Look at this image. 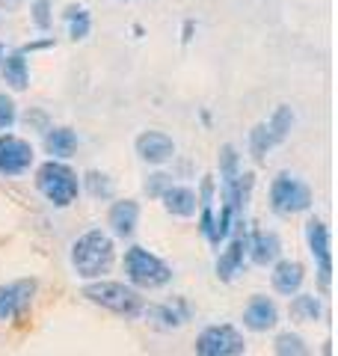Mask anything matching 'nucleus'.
Returning <instances> with one entry per match:
<instances>
[{"label": "nucleus", "mask_w": 338, "mask_h": 356, "mask_svg": "<svg viewBox=\"0 0 338 356\" xmlns=\"http://www.w3.org/2000/svg\"><path fill=\"white\" fill-rule=\"evenodd\" d=\"M116 261V243L104 229H89L72 243V270L77 280H104Z\"/></svg>", "instance_id": "obj_1"}, {"label": "nucleus", "mask_w": 338, "mask_h": 356, "mask_svg": "<svg viewBox=\"0 0 338 356\" xmlns=\"http://www.w3.org/2000/svg\"><path fill=\"white\" fill-rule=\"evenodd\" d=\"M122 270H125L128 285L137 288V291H157V288H166L172 282V267H169L161 255L140 247V243H134V247L125 250V255H122Z\"/></svg>", "instance_id": "obj_2"}, {"label": "nucleus", "mask_w": 338, "mask_h": 356, "mask_svg": "<svg viewBox=\"0 0 338 356\" xmlns=\"http://www.w3.org/2000/svg\"><path fill=\"white\" fill-rule=\"evenodd\" d=\"M83 297L89 300V303H95L101 309L113 312V315L119 318H143L145 312V297L143 291H137V288H131L128 282H113V280H95V282H86L83 285Z\"/></svg>", "instance_id": "obj_3"}, {"label": "nucleus", "mask_w": 338, "mask_h": 356, "mask_svg": "<svg viewBox=\"0 0 338 356\" xmlns=\"http://www.w3.org/2000/svg\"><path fill=\"white\" fill-rule=\"evenodd\" d=\"M36 191L54 208H69L81 196V178L65 161H45L36 166Z\"/></svg>", "instance_id": "obj_4"}, {"label": "nucleus", "mask_w": 338, "mask_h": 356, "mask_svg": "<svg viewBox=\"0 0 338 356\" xmlns=\"http://www.w3.org/2000/svg\"><path fill=\"white\" fill-rule=\"evenodd\" d=\"M314 202L312 187L303 181V178L291 175V172H279L273 181H270V211L279 217H294L309 211Z\"/></svg>", "instance_id": "obj_5"}, {"label": "nucleus", "mask_w": 338, "mask_h": 356, "mask_svg": "<svg viewBox=\"0 0 338 356\" xmlns=\"http://www.w3.org/2000/svg\"><path fill=\"white\" fill-rule=\"evenodd\" d=\"M246 339L234 324H211L196 336V356H243Z\"/></svg>", "instance_id": "obj_6"}, {"label": "nucleus", "mask_w": 338, "mask_h": 356, "mask_svg": "<svg viewBox=\"0 0 338 356\" xmlns=\"http://www.w3.org/2000/svg\"><path fill=\"white\" fill-rule=\"evenodd\" d=\"M36 152L33 143L18 137V134H0V178H21L30 172Z\"/></svg>", "instance_id": "obj_7"}, {"label": "nucleus", "mask_w": 338, "mask_h": 356, "mask_svg": "<svg viewBox=\"0 0 338 356\" xmlns=\"http://www.w3.org/2000/svg\"><path fill=\"white\" fill-rule=\"evenodd\" d=\"M39 291V282L33 276H24V280H13L0 285V321H18L27 315V309L33 306Z\"/></svg>", "instance_id": "obj_8"}, {"label": "nucleus", "mask_w": 338, "mask_h": 356, "mask_svg": "<svg viewBox=\"0 0 338 356\" xmlns=\"http://www.w3.org/2000/svg\"><path fill=\"white\" fill-rule=\"evenodd\" d=\"M306 243H309V252L312 259L318 261V280L321 288L330 291V273H332V264H330V229L321 217H312L306 222Z\"/></svg>", "instance_id": "obj_9"}, {"label": "nucleus", "mask_w": 338, "mask_h": 356, "mask_svg": "<svg viewBox=\"0 0 338 356\" xmlns=\"http://www.w3.org/2000/svg\"><path fill=\"white\" fill-rule=\"evenodd\" d=\"M134 149H137L140 161L149 166H163L166 161L175 158V140L163 131H143L134 140Z\"/></svg>", "instance_id": "obj_10"}, {"label": "nucleus", "mask_w": 338, "mask_h": 356, "mask_svg": "<svg viewBox=\"0 0 338 356\" xmlns=\"http://www.w3.org/2000/svg\"><path fill=\"white\" fill-rule=\"evenodd\" d=\"M143 318L149 321L152 327H157V330H178V327H184L187 321L193 318V309H190L187 300L175 297V300H169V303H152V306H145Z\"/></svg>", "instance_id": "obj_11"}, {"label": "nucleus", "mask_w": 338, "mask_h": 356, "mask_svg": "<svg viewBox=\"0 0 338 356\" xmlns=\"http://www.w3.org/2000/svg\"><path fill=\"white\" fill-rule=\"evenodd\" d=\"M279 324V306L273 297L252 294L250 303L243 306V327L250 332H267Z\"/></svg>", "instance_id": "obj_12"}, {"label": "nucleus", "mask_w": 338, "mask_h": 356, "mask_svg": "<svg viewBox=\"0 0 338 356\" xmlns=\"http://www.w3.org/2000/svg\"><path fill=\"white\" fill-rule=\"evenodd\" d=\"M246 259L258 267H267L282 259V238L270 229H255L246 235Z\"/></svg>", "instance_id": "obj_13"}, {"label": "nucleus", "mask_w": 338, "mask_h": 356, "mask_svg": "<svg viewBox=\"0 0 338 356\" xmlns=\"http://www.w3.org/2000/svg\"><path fill=\"white\" fill-rule=\"evenodd\" d=\"M243 264H246V229H234V235L229 238L225 250L217 259V280L232 282L243 270Z\"/></svg>", "instance_id": "obj_14"}, {"label": "nucleus", "mask_w": 338, "mask_h": 356, "mask_svg": "<svg viewBox=\"0 0 338 356\" xmlns=\"http://www.w3.org/2000/svg\"><path fill=\"white\" fill-rule=\"evenodd\" d=\"M303 282H306V267L297 259H279L273 261V270H270V285L273 291L282 297H294L297 291H303Z\"/></svg>", "instance_id": "obj_15"}, {"label": "nucleus", "mask_w": 338, "mask_h": 356, "mask_svg": "<svg viewBox=\"0 0 338 356\" xmlns=\"http://www.w3.org/2000/svg\"><path fill=\"white\" fill-rule=\"evenodd\" d=\"M107 226L116 238L128 241L134 238V232L140 226V202L137 199H116L110 208H107Z\"/></svg>", "instance_id": "obj_16"}, {"label": "nucleus", "mask_w": 338, "mask_h": 356, "mask_svg": "<svg viewBox=\"0 0 338 356\" xmlns=\"http://www.w3.org/2000/svg\"><path fill=\"white\" fill-rule=\"evenodd\" d=\"M161 205L169 217L190 220V217H196V211H199V196L193 187H187V184H169L161 193Z\"/></svg>", "instance_id": "obj_17"}, {"label": "nucleus", "mask_w": 338, "mask_h": 356, "mask_svg": "<svg viewBox=\"0 0 338 356\" xmlns=\"http://www.w3.org/2000/svg\"><path fill=\"white\" fill-rule=\"evenodd\" d=\"M77 146H81V140H77V131H72V128L51 125L45 131V152L51 154V161H69L77 152Z\"/></svg>", "instance_id": "obj_18"}, {"label": "nucleus", "mask_w": 338, "mask_h": 356, "mask_svg": "<svg viewBox=\"0 0 338 356\" xmlns=\"http://www.w3.org/2000/svg\"><path fill=\"white\" fill-rule=\"evenodd\" d=\"M0 74H3L6 86L13 89V92H24L30 86V63L21 51H13V54H3V60H0Z\"/></svg>", "instance_id": "obj_19"}, {"label": "nucleus", "mask_w": 338, "mask_h": 356, "mask_svg": "<svg viewBox=\"0 0 338 356\" xmlns=\"http://www.w3.org/2000/svg\"><path fill=\"white\" fill-rule=\"evenodd\" d=\"M321 297L318 294H306V291H297L294 297H288V315L291 321H300V324H314L321 321Z\"/></svg>", "instance_id": "obj_20"}, {"label": "nucleus", "mask_w": 338, "mask_h": 356, "mask_svg": "<svg viewBox=\"0 0 338 356\" xmlns=\"http://www.w3.org/2000/svg\"><path fill=\"white\" fill-rule=\"evenodd\" d=\"M264 125H267V131H270V137H273L276 146H282V143L288 140L291 128H294V110H291L288 104H279L273 110V116H270Z\"/></svg>", "instance_id": "obj_21"}, {"label": "nucleus", "mask_w": 338, "mask_h": 356, "mask_svg": "<svg viewBox=\"0 0 338 356\" xmlns=\"http://www.w3.org/2000/svg\"><path fill=\"white\" fill-rule=\"evenodd\" d=\"M273 353L276 356H312V348H309V341L303 339L300 332L285 330V332H279V336H276Z\"/></svg>", "instance_id": "obj_22"}, {"label": "nucleus", "mask_w": 338, "mask_h": 356, "mask_svg": "<svg viewBox=\"0 0 338 356\" xmlns=\"http://www.w3.org/2000/svg\"><path fill=\"white\" fill-rule=\"evenodd\" d=\"M65 21H69V36L77 42V39H86L89 30H92V15H89L86 6H69L65 9Z\"/></svg>", "instance_id": "obj_23"}, {"label": "nucleus", "mask_w": 338, "mask_h": 356, "mask_svg": "<svg viewBox=\"0 0 338 356\" xmlns=\"http://www.w3.org/2000/svg\"><path fill=\"white\" fill-rule=\"evenodd\" d=\"M276 149V143H273V137H270V131H267V125L264 122H258V125L250 131V154L258 161V163H264L267 161V154Z\"/></svg>", "instance_id": "obj_24"}, {"label": "nucleus", "mask_w": 338, "mask_h": 356, "mask_svg": "<svg viewBox=\"0 0 338 356\" xmlns=\"http://www.w3.org/2000/svg\"><path fill=\"white\" fill-rule=\"evenodd\" d=\"M81 184H86V191L92 193L95 199H110L113 196V181L104 175V172H86L83 178H81Z\"/></svg>", "instance_id": "obj_25"}, {"label": "nucleus", "mask_w": 338, "mask_h": 356, "mask_svg": "<svg viewBox=\"0 0 338 356\" xmlns=\"http://www.w3.org/2000/svg\"><path fill=\"white\" fill-rule=\"evenodd\" d=\"M30 21L36 24V30H51L54 24V9H51V0H33L30 3Z\"/></svg>", "instance_id": "obj_26"}, {"label": "nucleus", "mask_w": 338, "mask_h": 356, "mask_svg": "<svg viewBox=\"0 0 338 356\" xmlns=\"http://www.w3.org/2000/svg\"><path fill=\"white\" fill-rule=\"evenodd\" d=\"M238 172H241V154L232 143H225V146L220 149V178H232Z\"/></svg>", "instance_id": "obj_27"}, {"label": "nucleus", "mask_w": 338, "mask_h": 356, "mask_svg": "<svg viewBox=\"0 0 338 356\" xmlns=\"http://www.w3.org/2000/svg\"><path fill=\"white\" fill-rule=\"evenodd\" d=\"M15 122H18V104H15V98L6 95V92H0V134L13 131Z\"/></svg>", "instance_id": "obj_28"}, {"label": "nucleus", "mask_w": 338, "mask_h": 356, "mask_svg": "<svg viewBox=\"0 0 338 356\" xmlns=\"http://www.w3.org/2000/svg\"><path fill=\"white\" fill-rule=\"evenodd\" d=\"M169 184H175V181H172V175H169V172H152L149 178H145L143 191H145V196H152V199H161V193L166 191Z\"/></svg>", "instance_id": "obj_29"}, {"label": "nucleus", "mask_w": 338, "mask_h": 356, "mask_svg": "<svg viewBox=\"0 0 338 356\" xmlns=\"http://www.w3.org/2000/svg\"><path fill=\"white\" fill-rule=\"evenodd\" d=\"M3 54H6V51H3V44H0V60H3Z\"/></svg>", "instance_id": "obj_30"}]
</instances>
